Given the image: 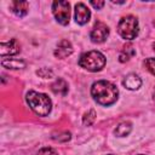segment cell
<instances>
[{
	"label": "cell",
	"mask_w": 155,
	"mask_h": 155,
	"mask_svg": "<svg viewBox=\"0 0 155 155\" xmlns=\"http://www.w3.org/2000/svg\"><path fill=\"white\" fill-rule=\"evenodd\" d=\"M52 138L54 140H58V142H68L70 139V132H58V133H53L52 134Z\"/></svg>",
	"instance_id": "17"
},
{
	"label": "cell",
	"mask_w": 155,
	"mask_h": 155,
	"mask_svg": "<svg viewBox=\"0 0 155 155\" xmlns=\"http://www.w3.org/2000/svg\"><path fill=\"white\" fill-rule=\"evenodd\" d=\"M132 131V124L128 122V121H124V122H120L115 130H114V133L117 136V137H126L131 133Z\"/></svg>",
	"instance_id": "14"
},
{
	"label": "cell",
	"mask_w": 155,
	"mask_h": 155,
	"mask_svg": "<svg viewBox=\"0 0 155 155\" xmlns=\"http://www.w3.org/2000/svg\"><path fill=\"white\" fill-rule=\"evenodd\" d=\"M54 56L57 58H65L73 53V45L68 40H61L57 45V48L54 50Z\"/></svg>",
	"instance_id": "9"
},
{
	"label": "cell",
	"mask_w": 155,
	"mask_h": 155,
	"mask_svg": "<svg viewBox=\"0 0 155 155\" xmlns=\"http://www.w3.org/2000/svg\"><path fill=\"white\" fill-rule=\"evenodd\" d=\"M109 155H114V154H109Z\"/></svg>",
	"instance_id": "24"
},
{
	"label": "cell",
	"mask_w": 155,
	"mask_h": 155,
	"mask_svg": "<svg viewBox=\"0 0 155 155\" xmlns=\"http://www.w3.org/2000/svg\"><path fill=\"white\" fill-rule=\"evenodd\" d=\"M153 50H154V51H155V42H154V44H153Z\"/></svg>",
	"instance_id": "22"
},
{
	"label": "cell",
	"mask_w": 155,
	"mask_h": 155,
	"mask_svg": "<svg viewBox=\"0 0 155 155\" xmlns=\"http://www.w3.org/2000/svg\"><path fill=\"white\" fill-rule=\"evenodd\" d=\"M136 51L133 50V47L131 45H127L124 47V50L120 52V56H119V59L120 62H127L132 56H134Z\"/></svg>",
	"instance_id": "15"
},
{
	"label": "cell",
	"mask_w": 155,
	"mask_h": 155,
	"mask_svg": "<svg viewBox=\"0 0 155 155\" xmlns=\"http://www.w3.org/2000/svg\"><path fill=\"white\" fill-rule=\"evenodd\" d=\"M36 74H38L39 76H41V78H44V79H47V78H51V76L53 75V73H52V70H50V69H47V68H41V69H39V70L36 71Z\"/></svg>",
	"instance_id": "20"
},
{
	"label": "cell",
	"mask_w": 155,
	"mask_h": 155,
	"mask_svg": "<svg viewBox=\"0 0 155 155\" xmlns=\"http://www.w3.org/2000/svg\"><path fill=\"white\" fill-rule=\"evenodd\" d=\"M35 155H58L57 151L50 147H45V148H41L39 151L35 153Z\"/></svg>",
	"instance_id": "18"
},
{
	"label": "cell",
	"mask_w": 155,
	"mask_h": 155,
	"mask_svg": "<svg viewBox=\"0 0 155 155\" xmlns=\"http://www.w3.org/2000/svg\"><path fill=\"white\" fill-rule=\"evenodd\" d=\"M51 90L53 93L56 94H61V96H65L68 93V84L65 80L58 78L52 85H51Z\"/></svg>",
	"instance_id": "12"
},
{
	"label": "cell",
	"mask_w": 155,
	"mask_h": 155,
	"mask_svg": "<svg viewBox=\"0 0 155 155\" xmlns=\"http://www.w3.org/2000/svg\"><path fill=\"white\" fill-rule=\"evenodd\" d=\"M25 101L30 109L39 116H47L52 109V102L45 93L29 91L25 94Z\"/></svg>",
	"instance_id": "2"
},
{
	"label": "cell",
	"mask_w": 155,
	"mask_h": 155,
	"mask_svg": "<svg viewBox=\"0 0 155 155\" xmlns=\"http://www.w3.org/2000/svg\"><path fill=\"white\" fill-rule=\"evenodd\" d=\"M108 36H109V28L103 22H97L90 33V38H91L92 42H94V44L104 42Z\"/></svg>",
	"instance_id": "6"
},
{
	"label": "cell",
	"mask_w": 155,
	"mask_h": 155,
	"mask_svg": "<svg viewBox=\"0 0 155 155\" xmlns=\"http://www.w3.org/2000/svg\"><path fill=\"white\" fill-rule=\"evenodd\" d=\"M10 7L15 15H17L18 17H23L28 13L29 2L28 1H12L10 4Z\"/></svg>",
	"instance_id": "11"
},
{
	"label": "cell",
	"mask_w": 155,
	"mask_h": 155,
	"mask_svg": "<svg viewBox=\"0 0 155 155\" xmlns=\"http://www.w3.org/2000/svg\"><path fill=\"white\" fill-rule=\"evenodd\" d=\"M122 85L127 88V90H131V91H134V90H138L140 86H142V80L137 75V74H128L125 76L124 81H122Z\"/></svg>",
	"instance_id": "10"
},
{
	"label": "cell",
	"mask_w": 155,
	"mask_h": 155,
	"mask_svg": "<svg viewBox=\"0 0 155 155\" xmlns=\"http://www.w3.org/2000/svg\"><path fill=\"white\" fill-rule=\"evenodd\" d=\"M138 155H144V154H138Z\"/></svg>",
	"instance_id": "23"
},
{
	"label": "cell",
	"mask_w": 155,
	"mask_h": 155,
	"mask_svg": "<svg viewBox=\"0 0 155 155\" xmlns=\"http://www.w3.org/2000/svg\"><path fill=\"white\" fill-rule=\"evenodd\" d=\"M105 57L99 51H88L80 56L79 58V65L88 71H99L105 65Z\"/></svg>",
	"instance_id": "3"
},
{
	"label": "cell",
	"mask_w": 155,
	"mask_h": 155,
	"mask_svg": "<svg viewBox=\"0 0 155 155\" xmlns=\"http://www.w3.org/2000/svg\"><path fill=\"white\" fill-rule=\"evenodd\" d=\"M91 18V11L88 10V7L82 4V2H78L75 5V22L80 25L86 24Z\"/></svg>",
	"instance_id": "7"
},
{
	"label": "cell",
	"mask_w": 155,
	"mask_h": 155,
	"mask_svg": "<svg viewBox=\"0 0 155 155\" xmlns=\"http://www.w3.org/2000/svg\"><path fill=\"white\" fill-rule=\"evenodd\" d=\"M90 4H91L94 8H97V10H99V8H102V7L104 6V1H96V0H91V1H90Z\"/></svg>",
	"instance_id": "21"
},
{
	"label": "cell",
	"mask_w": 155,
	"mask_h": 155,
	"mask_svg": "<svg viewBox=\"0 0 155 155\" xmlns=\"http://www.w3.org/2000/svg\"><path fill=\"white\" fill-rule=\"evenodd\" d=\"M117 31L120 34V36L125 40H132L138 35L139 31V23L138 19L132 16L128 15L126 17H122L117 24Z\"/></svg>",
	"instance_id": "4"
},
{
	"label": "cell",
	"mask_w": 155,
	"mask_h": 155,
	"mask_svg": "<svg viewBox=\"0 0 155 155\" xmlns=\"http://www.w3.org/2000/svg\"><path fill=\"white\" fill-rule=\"evenodd\" d=\"M19 51H21V45L18 44V41L16 39H11L7 42H1L0 44V54H1V57L17 54V53H19Z\"/></svg>",
	"instance_id": "8"
},
{
	"label": "cell",
	"mask_w": 155,
	"mask_h": 155,
	"mask_svg": "<svg viewBox=\"0 0 155 155\" xmlns=\"http://www.w3.org/2000/svg\"><path fill=\"white\" fill-rule=\"evenodd\" d=\"M96 116H97V114H96V111H94L93 109L87 110V111L84 114V116H82V124H84L85 126H91V125L96 121Z\"/></svg>",
	"instance_id": "16"
},
{
	"label": "cell",
	"mask_w": 155,
	"mask_h": 155,
	"mask_svg": "<svg viewBox=\"0 0 155 155\" xmlns=\"http://www.w3.org/2000/svg\"><path fill=\"white\" fill-rule=\"evenodd\" d=\"M145 67H147V69L153 74V75H155V58H147L145 59Z\"/></svg>",
	"instance_id": "19"
},
{
	"label": "cell",
	"mask_w": 155,
	"mask_h": 155,
	"mask_svg": "<svg viewBox=\"0 0 155 155\" xmlns=\"http://www.w3.org/2000/svg\"><path fill=\"white\" fill-rule=\"evenodd\" d=\"M1 65L7 69H23L25 67V62L18 58H8V59H2Z\"/></svg>",
	"instance_id": "13"
},
{
	"label": "cell",
	"mask_w": 155,
	"mask_h": 155,
	"mask_svg": "<svg viewBox=\"0 0 155 155\" xmlns=\"http://www.w3.org/2000/svg\"><path fill=\"white\" fill-rule=\"evenodd\" d=\"M91 94L93 99L101 105H110L117 101V87L107 80H99L93 82L91 87Z\"/></svg>",
	"instance_id": "1"
},
{
	"label": "cell",
	"mask_w": 155,
	"mask_h": 155,
	"mask_svg": "<svg viewBox=\"0 0 155 155\" xmlns=\"http://www.w3.org/2000/svg\"><path fill=\"white\" fill-rule=\"evenodd\" d=\"M52 13L59 24L67 25L70 21V4L68 1H63V0L53 1Z\"/></svg>",
	"instance_id": "5"
}]
</instances>
